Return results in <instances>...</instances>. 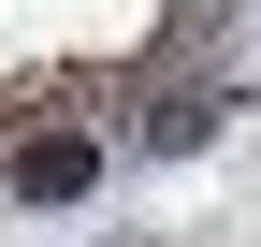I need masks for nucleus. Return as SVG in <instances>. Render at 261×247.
Listing matches in <instances>:
<instances>
[{"mask_svg": "<svg viewBox=\"0 0 261 247\" xmlns=\"http://www.w3.org/2000/svg\"><path fill=\"white\" fill-rule=\"evenodd\" d=\"M0 189L15 204H87L102 189V131H29L15 160H0Z\"/></svg>", "mask_w": 261, "mask_h": 247, "instance_id": "nucleus-1", "label": "nucleus"}, {"mask_svg": "<svg viewBox=\"0 0 261 247\" xmlns=\"http://www.w3.org/2000/svg\"><path fill=\"white\" fill-rule=\"evenodd\" d=\"M203 131H218V87H174V102H145V145H160V160H189Z\"/></svg>", "mask_w": 261, "mask_h": 247, "instance_id": "nucleus-2", "label": "nucleus"}]
</instances>
